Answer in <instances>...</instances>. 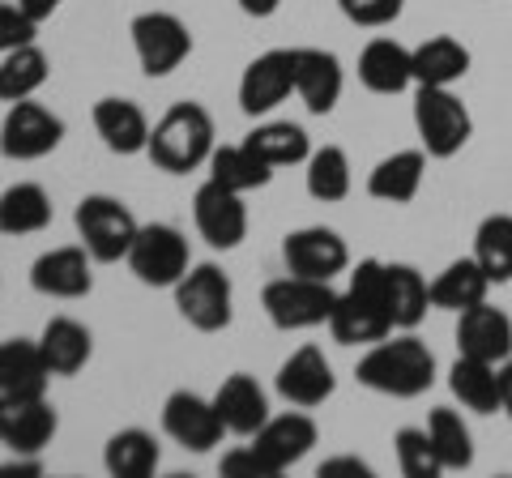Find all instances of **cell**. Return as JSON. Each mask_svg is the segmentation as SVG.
I'll return each mask as SVG.
<instances>
[{
  "mask_svg": "<svg viewBox=\"0 0 512 478\" xmlns=\"http://www.w3.org/2000/svg\"><path fill=\"white\" fill-rule=\"evenodd\" d=\"M329 333L342 346H372L393 333L389 316V261L367 257L350 269L346 291H338V304L329 316Z\"/></svg>",
  "mask_w": 512,
  "mask_h": 478,
  "instance_id": "1",
  "label": "cell"
},
{
  "mask_svg": "<svg viewBox=\"0 0 512 478\" xmlns=\"http://www.w3.org/2000/svg\"><path fill=\"white\" fill-rule=\"evenodd\" d=\"M359 385L372 389V393H384V397H423L431 385H436V355L423 338H414L406 329L402 338H380L372 342V350L359 359Z\"/></svg>",
  "mask_w": 512,
  "mask_h": 478,
  "instance_id": "2",
  "label": "cell"
},
{
  "mask_svg": "<svg viewBox=\"0 0 512 478\" xmlns=\"http://www.w3.org/2000/svg\"><path fill=\"white\" fill-rule=\"evenodd\" d=\"M214 154V116L201 103H171L150 129L146 158L167 175H188Z\"/></svg>",
  "mask_w": 512,
  "mask_h": 478,
  "instance_id": "3",
  "label": "cell"
},
{
  "mask_svg": "<svg viewBox=\"0 0 512 478\" xmlns=\"http://www.w3.org/2000/svg\"><path fill=\"white\" fill-rule=\"evenodd\" d=\"M414 133L427 158H453L470 146L474 116L453 86H419L414 90Z\"/></svg>",
  "mask_w": 512,
  "mask_h": 478,
  "instance_id": "4",
  "label": "cell"
},
{
  "mask_svg": "<svg viewBox=\"0 0 512 478\" xmlns=\"http://www.w3.org/2000/svg\"><path fill=\"white\" fill-rule=\"evenodd\" d=\"M73 227H77V239H82V248L90 252L94 261H99V265H116V261L128 257V248H133L141 222L133 218V210H128L120 197L90 193V197L77 201Z\"/></svg>",
  "mask_w": 512,
  "mask_h": 478,
  "instance_id": "5",
  "label": "cell"
},
{
  "mask_svg": "<svg viewBox=\"0 0 512 478\" xmlns=\"http://www.w3.org/2000/svg\"><path fill=\"white\" fill-rule=\"evenodd\" d=\"M333 304H338V291L333 282H320V278H299V274H286L274 278L261 291V308L269 316V325L282 329V333H299V329H316V325H329Z\"/></svg>",
  "mask_w": 512,
  "mask_h": 478,
  "instance_id": "6",
  "label": "cell"
},
{
  "mask_svg": "<svg viewBox=\"0 0 512 478\" xmlns=\"http://www.w3.org/2000/svg\"><path fill=\"white\" fill-rule=\"evenodd\" d=\"M171 291H175V308L197 333H222L235 321V286L227 269L214 261L192 265Z\"/></svg>",
  "mask_w": 512,
  "mask_h": 478,
  "instance_id": "7",
  "label": "cell"
},
{
  "mask_svg": "<svg viewBox=\"0 0 512 478\" xmlns=\"http://www.w3.org/2000/svg\"><path fill=\"white\" fill-rule=\"evenodd\" d=\"M133 52H137V65L146 77H167L175 73L188 60L192 52V30L184 18H175L167 9H150V13H137L133 26Z\"/></svg>",
  "mask_w": 512,
  "mask_h": 478,
  "instance_id": "8",
  "label": "cell"
},
{
  "mask_svg": "<svg viewBox=\"0 0 512 478\" xmlns=\"http://www.w3.org/2000/svg\"><path fill=\"white\" fill-rule=\"evenodd\" d=\"M124 261L137 274V282L175 286L192 269V252H188V239L180 227H171V222H146Z\"/></svg>",
  "mask_w": 512,
  "mask_h": 478,
  "instance_id": "9",
  "label": "cell"
},
{
  "mask_svg": "<svg viewBox=\"0 0 512 478\" xmlns=\"http://www.w3.org/2000/svg\"><path fill=\"white\" fill-rule=\"evenodd\" d=\"M56 406L47 393H0V444L13 453H43L56 436Z\"/></svg>",
  "mask_w": 512,
  "mask_h": 478,
  "instance_id": "10",
  "label": "cell"
},
{
  "mask_svg": "<svg viewBox=\"0 0 512 478\" xmlns=\"http://www.w3.org/2000/svg\"><path fill=\"white\" fill-rule=\"evenodd\" d=\"M64 141V120L56 111H47L35 99L9 103V116L0 124V154L18 158V163H35V158H47Z\"/></svg>",
  "mask_w": 512,
  "mask_h": 478,
  "instance_id": "11",
  "label": "cell"
},
{
  "mask_svg": "<svg viewBox=\"0 0 512 478\" xmlns=\"http://www.w3.org/2000/svg\"><path fill=\"white\" fill-rule=\"evenodd\" d=\"M163 432L188 453H210L222 444V436H231L214 397H201L192 389H175L163 402Z\"/></svg>",
  "mask_w": 512,
  "mask_h": 478,
  "instance_id": "12",
  "label": "cell"
},
{
  "mask_svg": "<svg viewBox=\"0 0 512 478\" xmlns=\"http://www.w3.org/2000/svg\"><path fill=\"white\" fill-rule=\"evenodd\" d=\"M192 222H197L201 239L218 252H231L244 244L248 235V205H244V193L235 188L218 184V180H205L192 197Z\"/></svg>",
  "mask_w": 512,
  "mask_h": 478,
  "instance_id": "13",
  "label": "cell"
},
{
  "mask_svg": "<svg viewBox=\"0 0 512 478\" xmlns=\"http://www.w3.org/2000/svg\"><path fill=\"white\" fill-rule=\"evenodd\" d=\"M282 261H286V274L333 282L350 269V248L333 227H299L282 239Z\"/></svg>",
  "mask_w": 512,
  "mask_h": 478,
  "instance_id": "14",
  "label": "cell"
},
{
  "mask_svg": "<svg viewBox=\"0 0 512 478\" xmlns=\"http://www.w3.org/2000/svg\"><path fill=\"white\" fill-rule=\"evenodd\" d=\"M295 94V56L291 47H274L261 52L239 77V107L244 116H265V111L282 107Z\"/></svg>",
  "mask_w": 512,
  "mask_h": 478,
  "instance_id": "15",
  "label": "cell"
},
{
  "mask_svg": "<svg viewBox=\"0 0 512 478\" xmlns=\"http://www.w3.org/2000/svg\"><path fill=\"white\" fill-rule=\"evenodd\" d=\"M316 440H320V427H316L312 414H303V410H291V414H269L261 432L248 436V444L265 457V466L274 470V474L291 470L295 461L308 457V453L316 449Z\"/></svg>",
  "mask_w": 512,
  "mask_h": 478,
  "instance_id": "16",
  "label": "cell"
},
{
  "mask_svg": "<svg viewBox=\"0 0 512 478\" xmlns=\"http://www.w3.org/2000/svg\"><path fill=\"white\" fill-rule=\"evenodd\" d=\"M291 56H295L299 103L308 107L312 116H329V111L342 103V90H346L342 60L333 52H325V47H291Z\"/></svg>",
  "mask_w": 512,
  "mask_h": 478,
  "instance_id": "17",
  "label": "cell"
},
{
  "mask_svg": "<svg viewBox=\"0 0 512 478\" xmlns=\"http://www.w3.org/2000/svg\"><path fill=\"white\" fill-rule=\"evenodd\" d=\"M274 385H278V393L291 406L312 410V406H325L333 397V389H338V376H333V363L325 359V350H320V346H299L295 355L278 368Z\"/></svg>",
  "mask_w": 512,
  "mask_h": 478,
  "instance_id": "18",
  "label": "cell"
},
{
  "mask_svg": "<svg viewBox=\"0 0 512 478\" xmlns=\"http://www.w3.org/2000/svg\"><path fill=\"white\" fill-rule=\"evenodd\" d=\"M94 257L82 244L52 248L30 265V286L47 299H86L94 291Z\"/></svg>",
  "mask_w": 512,
  "mask_h": 478,
  "instance_id": "19",
  "label": "cell"
},
{
  "mask_svg": "<svg viewBox=\"0 0 512 478\" xmlns=\"http://www.w3.org/2000/svg\"><path fill=\"white\" fill-rule=\"evenodd\" d=\"M457 350L470 359L504 363L512 355V316L495 304H474L466 312H457Z\"/></svg>",
  "mask_w": 512,
  "mask_h": 478,
  "instance_id": "20",
  "label": "cell"
},
{
  "mask_svg": "<svg viewBox=\"0 0 512 478\" xmlns=\"http://www.w3.org/2000/svg\"><path fill=\"white\" fill-rule=\"evenodd\" d=\"M150 129L154 124L146 120L133 99H99L94 103V133L103 137V146L120 158H133V154H146L150 146Z\"/></svg>",
  "mask_w": 512,
  "mask_h": 478,
  "instance_id": "21",
  "label": "cell"
},
{
  "mask_svg": "<svg viewBox=\"0 0 512 478\" xmlns=\"http://www.w3.org/2000/svg\"><path fill=\"white\" fill-rule=\"evenodd\" d=\"M214 406L222 414V423H227V432L244 436V440L261 432L265 419H269V397L261 385H256V376H248V372H235V376L222 380L218 393H214Z\"/></svg>",
  "mask_w": 512,
  "mask_h": 478,
  "instance_id": "22",
  "label": "cell"
},
{
  "mask_svg": "<svg viewBox=\"0 0 512 478\" xmlns=\"http://www.w3.org/2000/svg\"><path fill=\"white\" fill-rule=\"evenodd\" d=\"M423 175H427V150H393L389 158H380L367 175V193L376 201H389V205H410L423 188Z\"/></svg>",
  "mask_w": 512,
  "mask_h": 478,
  "instance_id": "23",
  "label": "cell"
},
{
  "mask_svg": "<svg viewBox=\"0 0 512 478\" xmlns=\"http://www.w3.org/2000/svg\"><path fill=\"white\" fill-rule=\"evenodd\" d=\"M359 82L372 94H402L414 86V60L410 47L397 39H372L359 52Z\"/></svg>",
  "mask_w": 512,
  "mask_h": 478,
  "instance_id": "24",
  "label": "cell"
},
{
  "mask_svg": "<svg viewBox=\"0 0 512 478\" xmlns=\"http://www.w3.org/2000/svg\"><path fill=\"white\" fill-rule=\"evenodd\" d=\"M491 278L487 269L478 265V257L470 252V257L461 261H448L436 278H431V308H444V312H466L474 304H483L487 291H491Z\"/></svg>",
  "mask_w": 512,
  "mask_h": 478,
  "instance_id": "25",
  "label": "cell"
},
{
  "mask_svg": "<svg viewBox=\"0 0 512 478\" xmlns=\"http://www.w3.org/2000/svg\"><path fill=\"white\" fill-rule=\"evenodd\" d=\"M414 86H457L470 73V47L453 35H431L427 43L410 47Z\"/></svg>",
  "mask_w": 512,
  "mask_h": 478,
  "instance_id": "26",
  "label": "cell"
},
{
  "mask_svg": "<svg viewBox=\"0 0 512 478\" xmlns=\"http://www.w3.org/2000/svg\"><path fill=\"white\" fill-rule=\"evenodd\" d=\"M39 350H43L52 376H77L94 355V338L82 321H73V316H52L39 333Z\"/></svg>",
  "mask_w": 512,
  "mask_h": 478,
  "instance_id": "27",
  "label": "cell"
},
{
  "mask_svg": "<svg viewBox=\"0 0 512 478\" xmlns=\"http://www.w3.org/2000/svg\"><path fill=\"white\" fill-rule=\"evenodd\" d=\"M52 227V197L35 180H18L0 193V235H39Z\"/></svg>",
  "mask_w": 512,
  "mask_h": 478,
  "instance_id": "28",
  "label": "cell"
},
{
  "mask_svg": "<svg viewBox=\"0 0 512 478\" xmlns=\"http://www.w3.org/2000/svg\"><path fill=\"white\" fill-rule=\"evenodd\" d=\"M448 389L474 414H500V363L457 355V363L448 368Z\"/></svg>",
  "mask_w": 512,
  "mask_h": 478,
  "instance_id": "29",
  "label": "cell"
},
{
  "mask_svg": "<svg viewBox=\"0 0 512 478\" xmlns=\"http://www.w3.org/2000/svg\"><path fill=\"white\" fill-rule=\"evenodd\" d=\"M47 380H52V368H47L39 342H0V393H47Z\"/></svg>",
  "mask_w": 512,
  "mask_h": 478,
  "instance_id": "30",
  "label": "cell"
},
{
  "mask_svg": "<svg viewBox=\"0 0 512 478\" xmlns=\"http://www.w3.org/2000/svg\"><path fill=\"white\" fill-rule=\"evenodd\" d=\"M47 77H52V60H47V52L39 43L5 52L0 56V103L35 99V94L47 86Z\"/></svg>",
  "mask_w": 512,
  "mask_h": 478,
  "instance_id": "31",
  "label": "cell"
},
{
  "mask_svg": "<svg viewBox=\"0 0 512 478\" xmlns=\"http://www.w3.org/2000/svg\"><path fill=\"white\" fill-rule=\"evenodd\" d=\"M210 180L235 188V193H252V188H265L274 180V167L256 154L248 141H235V146H214L210 154Z\"/></svg>",
  "mask_w": 512,
  "mask_h": 478,
  "instance_id": "32",
  "label": "cell"
},
{
  "mask_svg": "<svg viewBox=\"0 0 512 478\" xmlns=\"http://www.w3.org/2000/svg\"><path fill=\"white\" fill-rule=\"evenodd\" d=\"M431 308V282L406 261H389V316L393 329H414L423 325Z\"/></svg>",
  "mask_w": 512,
  "mask_h": 478,
  "instance_id": "33",
  "label": "cell"
},
{
  "mask_svg": "<svg viewBox=\"0 0 512 478\" xmlns=\"http://www.w3.org/2000/svg\"><path fill=\"white\" fill-rule=\"evenodd\" d=\"M103 466L111 478H150L158 470V440L141 427H124L107 440Z\"/></svg>",
  "mask_w": 512,
  "mask_h": 478,
  "instance_id": "34",
  "label": "cell"
},
{
  "mask_svg": "<svg viewBox=\"0 0 512 478\" xmlns=\"http://www.w3.org/2000/svg\"><path fill=\"white\" fill-rule=\"evenodd\" d=\"M244 141H248V146L261 154L274 171H278V167H299V163H308V154H312L308 133H303L299 124H291V120L261 124V129H252Z\"/></svg>",
  "mask_w": 512,
  "mask_h": 478,
  "instance_id": "35",
  "label": "cell"
},
{
  "mask_svg": "<svg viewBox=\"0 0 512 478\" xmlns=\"http://www.w3.org/2000/svg\"><path fill=\"white\" fill-rule=\"evenodd\" d=\"M308 193L320 201V205H338L350 197V184H355V175H350V158L342 146H320L308 154Z\"/></svg>",
  "mask_w": 512,
  "mask_h": 478,
  "instance_id": "36",
  "label": "cell"
},
{
  "mask_svg": "<svg viewBox=\"0 0 512 478\" xmlns=\"http://www.w3.org/2000/svg\"><path fill=\"white\" fill-rule=\"evenodd\" d=\"M427 436L436 444V453L444 461V470H470L474 466V436L466 419L448 406H436L427 414Z\"/></svg>",
  "mask_w": 512,
  "mask_h": 478,
  "instance_id": "37",
  "label": "cell"
},
{
  "mask_svg": "<svg viewBox=\"0 0 512 478\" xmlns=\"http://www.w3.org/2000/svg\"><path fill=\"white\" fill-rule=\"evenodd\" d=\"M474 257L487 278L500 286L512 282V214H487L474 231Z\"/></svg>",
  "mask_w": 512,
  "mask_h": 478,
  "instance_id": "38",
  "label": "cell"
},
{
  "mask_svg": "<svg viewBox=\"0 0 512 478\" xmlns=\"http://www.w3.org/2000/svg\"><path fill=\"white\" fill-rule=\"evenodd\" d=\"M393 449H397V466H402L406 478H440L444 474V461L431 444L427 427H402L393 436Z\"/></svg>",
  "mask_w": 512,
  "mask_h": 478,
  "instance_id": "39",
  "label": "cell"
},
{
  "mask_svg": "<svg viewBox=\"0 0 512 478\" xmlns=\"http://www.w3.org/2000/svg\"><path fill=\"white\" fill-rule=\"evenodd\" d=\"M342 18L355 22V26H367V30H380V26H393L402 18L406 0H338Z\"/></svg>",
  "mask_w": 512,
  "mask_h": 478,
  "instance_id": "40",
  "label": "cell"
},
{
  "mask_svg": "<svg viewBox=\"0 0 512 478\" xmlns=\"http://www.w3.org/2000/svg\"><path fill=\"white\" fill-rule=\"evenodd\" d=\"M35 35H39V22L30 18L22 5H5V0H0V56L35 43Z\"/></svg>",
  "mask_w": 512,
  "mask_h": 478,
  "instance_id": "41",
  "label": "cell"
},
{
  "mask_svg": "<svg viewBox=\"0 0 512 478\" xmlns=\"http://www.w3.org/2000/svg\"><path fill=\"white\" fill-rule=\"evenodd\" d=\"M218 470H222V474H231V478H274V470L265 466V457L256 453L252 444H239V449L222 453Z\"/></svg>",
  "mask_w": 512,
  "mask_h": 478,
  "instance_id": "42",
  "label": "cell"
},
{
  "mask_svg": "<svg viewBox=\"0 0 512 478\" xmlns=\"http://www.w3.org/2000/svg\"><path fill=\"white\" fill-rule=\"evenodd\" d=\"M333 474H372V466L359 457H329L320 461V478H333Z\"/></svg>",
  "mask_w": 512,
  "mask_h": 478,
  "instance_id": "43",
  "label": "cell"
},
{
  "mask_svg": "<svg viewBox=\"0 0 512 478\" xmlns=\"http://www.w3.org/2000/svg\"><path fill=\"white\" fill-rule=\"evenodd\" d=\"M500 414L512 419V355L500 363Z\"/></svg>",
  "mask_w": 512,
  "mask_h": 478,
  "instance_id": "44",
  "label": "cell"
},
{
  "mask_svg": "<svg viewBox=\"0 0 512 478\" xmlns=\"http://www.w3.org/2000/svg\"><path fill=\"white\" fill-rule=\"evenodd\" d=\"M18 5H22V9L30 13V18H35V22L43 26V22L52 18V13H56V9L64 5V0H18Z\"/></svg>",
  "mask_w": 512,
  "mask_h": 478,
  "instance_id": "45",
  "label": "cell"
},
{
  "mask_svg": "<svg viewBox=\"0 0 512 478\" xmlns=\"http://www.w3.org/2000/svg\"><path fill=\"white\" fill-rule=\"evenodd\" d=\"M239 9H244L248 18H274L282 9V0H239Z\"/></svg>",
  "mask_w": 512,
  "mask_h": 478,
  "instance_id": "46",
  "label": "cell"
}]
</instances>
